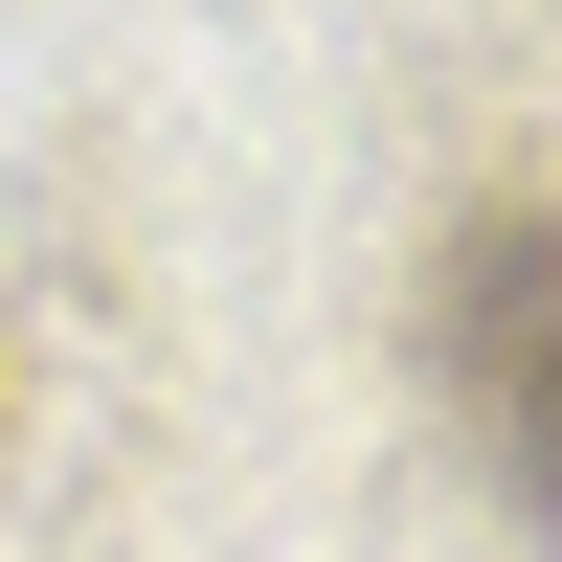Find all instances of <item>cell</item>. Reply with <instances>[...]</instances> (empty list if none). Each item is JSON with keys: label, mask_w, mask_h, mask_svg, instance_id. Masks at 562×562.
<instances>
[{"label": "cell", "mask_w": 562, "mask_h": 562, "mask_svg": "<svg viewBox=\"0 0 562 562\" xmlns=\"http://www.w3.org/2000/svg\"><path fill=\"white\" fill-rule=\"evenodd\" d=\"M428 360H450V405L495 428V473L562 495V225H473V248H450Z\"/></svg>", "instance_id": "1"}]
</instances>
